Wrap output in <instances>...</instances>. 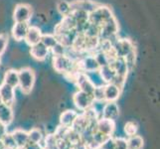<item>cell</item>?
<instances>
[{"label": "cell", "mask_w": 160, "mask_h": 149, "mask_svg": "<svg viewBox=\"0 0 160 149\" xmlns=\"http://www.w3.org/2000/svg\"><path fill=\"white\" fill-rule=\"evenodd\" d=\"M92 55H93V57L96 58L98 66H100V68L102 67V66L109 65V63H110V58H109V56H108L107 53H104V52L100 51V50H98V51H96Z\"/></svg>", "instance_id": "f1b7e54d"}, {"label": "cell", "mask_w": 160, "mask_h": 149, "mask_svg": "<svg viewBox=\"0 0 160 149\" xmlns=\"http://www.w3.org/2000/svg\"><path fill=\"white\" fill-rule=\"evenodd\" d=\"M41 37H42V32L40 28H38L36 26H29L24 41L26 42L27 45L31 47L33 45H35V44L39 43L41 41Z\"/></svg>", "instance_id": "e0dca14e"}, {"label": "cell", "mask_w": 160, "mask_h": 149, "mask_svg": "<svg viewBox=\"0 0 160 149\" xmlns=\"http://www.w3.org/2000/svg\"><path fill=\"white\" fill-rule=\"evenodd\" d=\"M0 97L3 103L12 107L15 102V89L5 82H2L0 85Z\"/></svg>", "instance_id": "7c38bea8"}, {"label": "cell", "mask_w": 160, "mask_h": 149, "mask_svg": "<svg viewBox=\"0 0 160 149\" xmlns=\"http://www.w3.org/2000/svg\"><path fill=\"white\" fill-rule=\"evenodd\" d=\"M73 102L77 108L81 110V112H84V110L91 107L95 101H93L92 96L90 95V93H87L82 91H78L74 93Z\"/></svg>", "instance_id": "8992f818"}, {"label": "cell", "mask_w": 160, "mask_h": 149, "mask_svg": "<svg viewBox=\"0 0 160 149\" xmlns=\"http://www.w3.org/2000/svg\"><path fill=\"white\" fill-rule=\"evenodd\" d=\"M0 65H1V58H0Z\"/></svg>", "instance_id": "7bdbcfd3"}, {"label": "cell", "mask_w": 160, "mask_h": 149, "mask_svg": "<svg viewBox=\"0 0 160 149\" xmlns=\"http://www.w3.org/2000/svg\"><path fill=\"white\" fill-rule=\"evenodd\" d=\"M92 121H96V120H90L84 112L78 113L76 119L74 120L73 124H72V126H71V128L75 131H77L78 133L82 134V132L89 127L90 124L92 122Z\"/></svg>", "instance_id": "4fadbf2b"}, {"label": "cell", "mask_w": 160, "mask_h": 149, "mask_svg": "<svg viewBox=\"0 0 160 149\" xmlns=\"http://www.w3.org/2000/svg\"><path fill=\"white\" fill-rule=\"evenodd\" d=\"M29 23H23V22H15L12 27V36L16 41H22L25 39L27 31L29 28Z\"/></svg>", "instance_id": "ffe728a7"}, {"label": "cell", "mask_w": 160, "mask_h": 149, "mask_svg": "<svg viewBox=\"0 0 160 149\" xmlns=\"http://www.w3.org/2000/svg\"><path fill=\"white\" fill-rule=\"evenodd\" d=\"M30 48H31L30 49L31 56L37 61H45L49 52H50V50H49L47 47L44 46L41 42L31 46Z\"/></svg>", "instance_id": "d6986e66"}, {"label": "cell", "mask_w": 160, "mask_h": 149, "mask_svg": "<svg viewBox=\"0 0 160 149\" xmlns=\"http://www.w3.org/2000/svg\"><path fill=\"white\" fill-rule=\"evenodd\" d=\"M18 87L24 95H29L34 87L36 76L35 72L31 68H22L18 71Z\"/></svg>", "instance_id": "3957f363"}, {"label": "cell", "mask_w": 160, "mask_h": 149, "mask_svg": "<svg viewBox=\"0 0 160 149\" xmlns=\"http://www.w3.org/2000/svg\"><path fill=\"white\" fill-rule=\"evenodd\" d=\"M75 84L76 86L79 87V91L85 92L87 93H90L92 96V92L95 90V86L90 80L89 76L86 73H82V72H79L76 76L75 79Z\"/></svg>", "instance_id": "9c48e42d"}, {"label": "cell", "mask_w": 160, "mask_h": 149, "mask_svg": "<svg viewBox=\"0 0 160 149\" xmlns=\"http://www.w3.org/2000/svg\"><path fill=\"white\" fill-rule=\"evenodd\" d=\"M44 46L47 47L49 50H51L56 44L59 42L56 36L53 34H42L41 41H40Z\"/></svg>", "instance_id": "4316f807"}, {"label": "cell", "mask_w": 160, "mask_h": 149, "mask_svg": "<svg viewBox=\"0 0 160 149\" xmlns=\"http://www.w3.org/2000/svg\"><path fill=\"white\" fill-rule=\"evenodd\" d=\"M70 149H89V148H88V146L85 144L84 142H82V143H80V144H78V145L72 146Z\"/></svg>", "instance_id": "ab89813d"}, {"label": "cell", "mask_w": 160, "mask_h": 149, "mask_svg": "<svg viewBox=\"0 0 160 149\" xmlns=\"http://www.w3.org/2000/svg\"><path fill=\"white\" fill-rule=\"evenodd\" d=\"M50 51L53 53L54 56H63V55H66V52H67V48H66L63 44H61L60 42H58L56 45H55Z\"/></svg>", "instance_id": "836d02e7"}, {"label": "cell", "mask_w": 160, "mask_h": 149, "mask_svg": "<svg viewBox=\"0 0 160 149\" xmlns=\"http://www.w3.org/2000/svg\"><path fill=\"white\" fill-rule=\"evenodd\" d=\"M0 149H5L4 144H3V142H2V140H1V139H0Z\"/></svg>", "instance_id": "60d3db41"}, {"label": "cell", "mask_w": 160, "mask_h": 149, "mask_svg": "<svg viewBox=\"0 0 160 149\" xmlns=\"http://www.w3.org/2000/svg\"><path fill=\"white\" fill-rule=\"evenodd\" d=\"M119 115V107L115 102H106L102 107L101 117L114 120L118 117Z\"/></svg>", "instance_id": "30bf717a"}, {"label": "cell", "mask_w": 160, "mask_h": 149, "mask_svg": "<svg viewBox=\"0 0 160 149\" xmlns=\"http://www.w3.org/2000/svg\"><path fill=\"white\" fill-rule=\"evenodd\" d=\"M118 21L113 16L112 18H110L107 22H104L103 24L100 27V34H98V40L103 41L107 40L113 44L117 41L118 38Z\"/></svg>", "instance_id": "7a4b0ae2"}, {"label": "cell", "mask_w": 160, "mask_h": 149, "mask_svg": "<svg viewBox=\"0 0 160 149\" xmlns=\"http://www.w3.org/2000/svg\"><path fill=\"white\" fill-rule=\"evenodd\" d=\"M114 149H128V140L123 137H115L114 138Z\"/></svg>", "instance_id": "d590c367"}, {"label": "cell", "mask_w": 160, "mask_h": 149, "mask_svg": "<svg viewBox=\"0 0 160 149\" xmlns=\"http://www.w3.org/2000/svg\"><path fill=\"white\" fill-rule=\"evenodd\" d=\"M112 49L115 56L124 59L131 51L135 50V47L131 40L124 38V39H118L115 41L112 44Z\"/></svg>", "instance_id": "5b68a950"}, {"label": "cell", "mask_w": 160, "mask_h": 149, "mask_svg": "<svg viewBox=\"0 0 160 149\" xmlns=\"http://www.w3.org/2000/svg\"><path fill=\"white\" fill-rule=\"evenodd\" d=\"M11 134H12L13 138L16 142V144H17L18 148H21V147H24L27 143L29 142V138H28V132H26L25 130L23 129H15L13 132H11Z\"/></svg>", "instance_id": "603a6c76"}, {"label": "cell", "mask_w": 160, "mask_h": 149, "mask_svg": "<svg viewBox=\"0 0 160 149\" xmlns=\"http://www.w3.org/2000/svg\"><path fill=\"white\" fill-rule=\"evenodd\" d=\"M57 9L58 12L65 17V16H68L72 13V7H71V2L65 1V0H60L57 3Z\"/></svg>", "instance_id": "f546056e"}, {"label": "cell", "mask_w": 160, "mask_h": 149, "mask_svg": "<svg viewBox=\"0 0 160 149\" xmlns=\"http://www.w3.org/2000/svg\"><path fill=\"white\" fill-rule=\"evenodd\" d=\"M6 132H7V126H5L3 123L0 122V139L5 135Z\"/></svg>", "instance_id": "f35d334b"}, {"label": "cell", "mask_w": 160, "mask_h": 149, "mask_svg": "<svg viewBox=\"0 0 160 149\" xmlns=\"http://www.w3.org/2000/svg\"><path fill=\"white\" fill-rule=\"evenodd\" d=\"M9 42V36L5 33L0 34V56H2L4 52L6 51Z\"/></svg>", "instance_id": "e575fe53"}, {"label": "cell", "mask_w": 160, "mask_h": 149, "mask_svg": "<svg viewBox=\"0 0 160 149\" xmlns=\"http://www.w3.org/2000/svg\"><path fill=\"white\" fill-rule=\"evenodd\" d=\"M53 67L55 71L58 73L64 74L67 76L69 74L75 73V72H80L78 69V64L67 55L63 56H54L53 57Z\"/></svg>", "instance_id": "6da1fadb"}, {"label": "cell", "mask_w": 160, "mask_h": 149, "mask_svg": "<svg viewBox=\"0 0 160 149\" xmlns=\"http://www.w3.org/2000/svg\"><path fill=\"white\" fill-rule=\"evenodd\" d=\"M77 115H78V112L74 109H68L63 112L60 115V125L65 126V127H71Z\"/></svg>", "instance_id": "44dd1931"}, {"label": "cell", "mask_w": 160, "mask_h": 149, "mask_svg": "<svg viewBox=\"0 0 160 149\" xmlns=\"http://www.w3.org/2000/svg\"><path fill=\"white\" fill-rule=\"evenodd\" d=\"M32 8L30 5L25 3H20L15 6L13 12V19L15 22H23V23H29L32 18Z\"/></svg>", "instance_id": "52a82bcc"}, {"label": "cell", "mask_w": 160, "mask_h": 149, "mask_svg": "<svg viewBox=\"0 0 160 149\" xmlns=\"http://www.w3.org/2000/svg\"><path fill=\"white\" fill-rule=\"evenodd\" d=\"M64 138L67 140L72 146H75V145H78L80 143H82V136L80 133H78L77 131L73 130L71 127L68 128L67 132L64 136Z\"/></svg>", "instance_id": "d4e9b609"}, {"label": "cell", "mask_w": 160, "mask_h": 149, "mask_svg": "<svg viewBox=\"0 0 160 149\" xmlns=\"http://www.w3.org/2000/svg\"><path fill=\"white\" fill-rule=\"evenodd\" d=\"M2 103V99H1V97H0V104Z\"/></svg>", "instance_id": "b9f144b4"}, {"label": "cell", "mask_w": 160, "mask_h": 149, "mask_svg": "<svg viewBox=\"0 0 160 149\" xmlns=\"http://www.w3.org/2000/svg\"><path fill=\"white\" fill-rule=\"evenodd\" d=\"M137 130H138V125L134 121H128L124 125V132L128 135V137L137 134Z\"/></svg>", "instance_id": "d6a6232c"}, {"label": "cell", "mask_w": 160, "mask_h": 149, "mask_svg": "<svg viewBox=\"0 0 160 149\" xmlns=\"http://www.w3.org/2000/svg\"><path fill=\"white\" fill-rule=\"evenodd\" d=\"M120 87L115 86L112 82L104 85V101L106 102H117L121 93Z\"/></svg>", "instance_id": "9a60e30c"}, {"label": "cell", "mask_w": 160, "mask_h": 149, "mask_svg": "<svg viewBox=\"0 0 160 149\" xmlns=\"http://www.w3.org/2000/svg\"><path fill=\"white\" fill-rule=\"evenodd\" d=\"M128 149H142L144 141L140 135H132L128 137Z\"/></svg>", "instance_id": "484cf974"}, {"label": "cell", "mask_w": 160, "mask_h": 149, "mask_svg": "<svg viewBox=\"0 0 160 149\" xmlns=\"http://www.w3.org/2000/svg\"><path fill=\"white\" fill-rule=\"evenodd\" d=\"M97 130L107 136H112L115 130V121L100 117L97 121Z\"/></svg>", "instance_id": "8fae6325"}, {"label": "cell", "mask_w": 160, "mask_h": 149, "mask_svg": "<svg viewBox=\"0 0 160 149\" xmlns=\"http://www.w3.org/2000/svg\"><path fill=\"white\" fill-rule=\"evenodd\" d=\"M23 148L24 149H43V146H42V144H40V143L28 142Z\"/></svg>", "instance_id": "74e56055"}, {"label": "cell", "mask_w": 160, "mask_h": 149, "mask_svg": "<svg viewBox=\"0 0 160 149\" xmlns=\"http://www.w3.org/2000/svg\"><path fill=\"white\" fill-rule=\"evenodd\" d=\"M77 64H78L79 71L86 74L92 73V72H97L100 69V66H98L96 58L92 54L85 55L84 57L77 62Z\"/></svg>", "instance_id": "ba28073f"}, {"label": "cell", "mask_w": 160, "mask_h": 149, "mask_svg": "<svg viewBox=\"0 0 160 149\" xmlns=\"http://www.w3.org/2000/svg\"><path fill=\"white\" fill-rule=\"evenodd\" d=\"M100 149H114V137L109 136L101 145Z\"/></svg>", "instance_id": "8d00e7d4"}, {"label": "cell", "mask_w": 160, "mask_h": 149, "mask_svg": "<svg viewBox=\"0 0 160 149\" xmlns=\"http://www.w3.org/2000/svg\"><path fill=\"white\" fill-rule=\"evenodd\" d=\"M92 97L95 102H106L104 101V85L95 87L92 92Z\"/></svg>", "instance_id": "1f68e13d"}, {"label": "cell", "mask_w": 160, "mask_h": 149, "mask_svg": "<svg viewBox=\"0 0 160 149\" xmlns=\"http://www.w3.org/2000/svg\"><path fill=\"white\" fill-rule=\"evenodd\" d=\"M98 4L92 1V0H75V1L71 2L72 11L82 10V11H85V12L89 13V14L98 6Z\"/></svg>", "instance_id": "ac0fdd59"}, {"label": "cell", "mask_w": 160, "mask_h": 149, "mask_svg": "<svg viewBox=\"0 0 160 149\" xmlns=\"http://www.w3.org/2000/svg\"><path fill=\"white\" fill-rule=\"evenodd\" d=\"M28 138H29V142L40 143V144H42L44 135L39 128H33L28 132Z\"/></svg>", "instance_id": "83f0119b"}, {"label": "cell", "mask_w": 160, "mask_h": 149, "mask_svg": "<svg viewBox=\"0 0 160 149\" xmlns=\"http://www.w3.org/2000/svg\"><path fill=\"white\" fill-rule=\"evenodd\" d=\"M1 140L4 144L5 149H17L18 148V146H17V144H16V142H15L13 136L11 133L6 132L5 135L1 138Z\"/></svg>", "instance_id": "4dcf8cb0"}, {"label": "cell", "mask_w": 160, "mask_h": 149, "mask_svg": "<svg viewBox=\"0 0 160 149\" xmlns=\"http://www.w3.org/2000/svg\"><path fill=\"white\" fill-rule=\"evenodd\" d=\"M109 65L112 66V69L114 70L115 74L117 76H120V77H123V78H128V66L126 64L125 60L123 58H114L112 62L109 63Z\"/></svg>", "instance_id": "5bb4252c"}, {"label": "cell", "mask_w": 160, "mask_h": 149, "mask_svg": "<svg viewBox=\"0 0 160 149\" xmlns=\"http://www.w3.org/2000/svg\"><path fill=\"white\" fill-rule=\"evenodd\" d=\"M98 74H100L101 78L104 84H108V82H112L113 79L115 78V74L114 70L110 65L107 66H102L100 69H98Z\"/></svg>", "instance_id": "7402d4cb"}, {"label": "cell", "mask_w": 160, "mask_h": 149, "mask_svg": "<svg viewBox=\"0 0 160 149\" xmlns=\"http://www.w3.org/2000/svg\"><path fill=\"white\" fill-rule=\"evenodd\" d=\"M113 17L112 9L106 5H98L89 14V22L92 24L101 26L104 22Z\"/></svg>", "instance_id": "277c9868"}, {"label": "cell", "mask_w": 160, "mask_h": 149, "mask_svg": "<svg viewBox=\"0 0 160 149\" xmlns=\"http://www.w3.org/2000/svg\"><path fill=\"white\" fill-rule=\"evenodd\" d=\"M18 82H19V79H18V71L17 70L11 69V70H8L5 72L3 82H5V84H7L15 89V87H18Z\"/></svg>", "instance_id": "cb8c5ba5"}, {"label": "cell", "mask_w": 160, "mask_h": 149, "mask_svg": "<svg viewBox=\"0 0 160 149\" xmlns=\"http://www.w3.org/2000/svg\"><path fill=\"white\" fill-rule=\"evenodd\" d=\"M14 120V112L11 106L5 103L0 104V122L5 126H9Z\"/></svg>", "instance_id": "2e32d148"}]
</instances>
